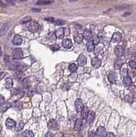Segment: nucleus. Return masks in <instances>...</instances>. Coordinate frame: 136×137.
<instances>
[{"instance_id":"nucleus-1","label":"nucleus","mask_w":136,"mask_h":137,"mask_svg":"<svg viewBox=\"0 0 136 137\" xmlns=\"http://www.w3.org/2000/svg\"><path fill=\"white\" fill-rule=\"evenodd\" d=\"M23 51L21 49L19 48H16L13 51V53H12V57H13V60H20V59L23 58Z\"/></svg>"},{"instance_id":"nucleus-2","label":"nucleus","mask_w":136,"mask_h":137,"mask_svg":"<svg viewBox=\"0 0 136 137\" xmlns=\"http://www.w3.org/2000/svg\"><path fill=\"white\" fill-rule=\"evenodd\" d=\"M40 29V25H39V23L36 22V21H32V22H30V25H29V30L30 32H37Z\"/></svg>"},{"instance_id":"nucleus-3","label":"nucleus","mask_w":136,"mask_h":137,"mask_svg":"<svg viewBox=\"0 0 136 137\" xmlns=\"http://www.w3.org/2000/svg\"><path fill=\"white\" fill-rule=\"evenodd\" d=\"M114 53H115L116 56H117L118 58L121 57V56L123 55V53H124V50H123V46H121V45H117V46L114 48Z\"/></svg>"},{"instance_id":"nucleus-4","label":"nucleus","mask_w":136,"mask_h":137,"mask_svg":"<svg viewBox=\"0 0 136 137\" xmlns=\"http://www.w3.org/2000/svg\"><path fill=\"white\" fill-rule=\"evenodd\" d=\"M75 108H76V110L77 111V112H81V110H82L83 108H84V105H83L82 100H81V98H78V99L76 100Z\"/></svg>"},{"instance_id":"nucleus-5","label":"nucleus","mask_w":136,"mask_h":137,"mask_svg":"<svg viewBox=\"0 0 136 137\" xmlns=\"http://www.w3.org/2000/svg\"><path fill=\"white\" fill-rule=\"evenodd\" d=\"M48 128L51 130H55L58 129V123L56 122V120L55 119H51L48 122Z\"/></svg>"},{"instance_id":"nucleus-6","label":"nucleus","mask_w":136,"mask_h":137,"mask_svg":"<svg viewBox=\"0 0 136 137\" xmlns=\"http://www.w3.org/2000/svg\"><path fill=\"white\" fill-rule=\"evenodd\" d=\"M96 134L98 137H105L107 135V132H106V129L103 126H99V127L97 129Z\"/></svg>"},{"instance_id":"nucleus-7","label":"nucleus","mask_w":136,"mask_h":137,"mask_svg":"<svg viewBox=\"0 0 136 137\" xmlns=\"http://www.w3.org/2000/svg\"><path fill=\"white\" fill-rule=\"evenodd\" d=\"M122 40V35L119 32H115L112 36V41L113 43H119Z\"/></svg>"},{"instance_id":"nucleus-8","label":"nucleus","mask_w":136,"mask_h":137,"mask_svg":"<svg viewBox=\"0 0 136 137\" xmlns=\"http://www.w3.org/2000/svg\"><path fill=\"white\" fill-rule=\"evenodd\" d=\"M91 62H92V66L94 68H99L101 64H102V62H101V60L98 57H93Z\"/></svg>"},{"instance_id":"nucleus-9","label":"nucleus","mask_w":136,"mask_h":137,"mask_svg":"<svg viewBox=\"0 0 136 137\" xmlns=\"http://www.w3.org/2000/svg\"><path fill=\"white\" fill-rule=\"evenodd\" d=\"M77 63L79 66H85L86 63H87V57L82 54L80 55L77 58Z\"/></svg>"},{"instance_id":"nucleus-10","label":"nucleus","mask_w":136,"mask_h":137,"mask_svg":"<svg viewBox=\"0 0 136 137\" xmlns=\"http://www.w3.org/2000/svg\"><path fill=\"white\" fill-rule=\"evenodd\" d=\"M5 125L8 129H13L15 125H16V123L13 119H7L5 122Z\"/></svg>"},{"instance_id":"nucleus-11","label":"nucleus","mask_w":136,"mask_h":137,"mask_svg":"<svg viewBox=\"0 0 136 137\" xmlns=\"http://www.w3.org/2000/svg\"><path fill=\"white\" fill-rule=\"evenodd\" d=\"M81 127H82V120H81V119H77L76 120L75 125H74L75 130H76V131H80Z\"/></svg>"},{"instance_id":"nucleus-12","label":"nucleus","mask_w":136,"mask_h":137,"mask_svg":"<svg viewBox=\"0 0 136 137\" xmlns=\"http://www.w3.org/2000/svg\"><path fill=\"white\" fill-rule=\"evenodd\" d=\"M22 41H23V39L20 35H16L13 37V45H19L22 44Z\"/></svg>"},{"instance_id":"nucleus-13","label":"nucleus","mask_w":136,"mask_h":137,"mask_svg":"<svg viewBox=\"0 0 136 137\" xmlns=\"http://www.w3.org/2000/svg\"><path fill=\"white\" fill-rule=\"evenodd\" d=\"M64 34H65L64 29H62V28L58 29V30H56L55 32V36H56V38H58V39H62V38L64 37Z\"/></svg>"},{"instance_id":"nucleus-14","label":"nucleus","mask_w":136,"mask_h":137,"mask_svg":"<svg viewBox=\"0 0 136 137\" xmlns=\"http://www.w3.org/2000/svg\"><path fill=\"white\" fill-rule=\"evenodd\" d=\"M62 45L66 49H70L72 47V42L70 39H65L62 42Z\"/></svg>"},{"instance_id":"nucleus-15","label":"nucleus","mask_w":136,"mask_h":137,"mask_svg":"<svg viewBox=\"0 0 136 137\" xmlns=\"http://www.w3.org/2000/svg\"><path fill=\"white\" fill-rule=\"evenodd\" d=\"M11 106H12V104L10 103H8V102H6V103L1 104V113L6 112Z\"/></svg>"},{"instance_id":"nucleus-16","label":"nucleus","mask_w":136,"mask_h":137,"mask_svg":"<svg viewBox=\"0 0 136 137\" xmlns=\"http://www.w3.org/2000/svg\"><path fill=\"white\" fill-rule=\"evenodd\" d=\"M89 109L87 107V106H84V108H83V109L81 110V117H82L83 119H87V116H88L89 115Z\"/></svg>"},{"instance_id":"nucleus-17","label":"nucleus","mask_w":136,"mask_h":137,"mask_svg":"<svg viewBox=\"0 0 136 137\" xmlns=\"http://www.w3.org/2000/svg\"><path fill=\"white\" fill-rule=\"evenodd\" d=\"M123 66V62L120 58H117L115 61H114V68L115 69H120Z\"/></svg>"},{"instance_id":"nucleus-18","label":"nucleus","mask_w":136,"mask_h":137,"mask_svg":"<svg viewBox=\"0 0 136 137\" xmlns=\"http://www.w3.org/2000/svg\"><path fill=\"white\" fill-rule=\"evenodd\" d=\"M12 87H13V79L8 77L5 80V88L7 89H11Z\"/></svg>"},{"instance_id":"nucleus-19","label":"nucleus","mask_w":136,"mask_h":137,"mask_svg":"<svg viewBox=\"0 0 136 137\" xmlns=\"http://www.w3.org/2000/svg\"><path fill=\"white\" fill-rule=\"evenodd\" d=\"M13 109H15L16 110H20L23 108V103L20 101H15L14 103L12 104Z\"/></svg>"},{"instance_id":"nucleus-20","label":"nucleus","mask_w":136,"mask_h":137,"mask_svg":"<svg viewBox=\"0 0 136 137\" xmlns=\"http://www.w3.org/2000/svg\"><path fill=\"white\" fill-rule=\"evenodd\" d=\"M108 80L110 81V83H116V75H115V73L114 72H109L108 73Z\"/></svg>"},{"instance_id":"nucleus-21","label":"nucleus","mask_w":136,"mask_h":137,"mask_svg":"<svg viewBox=\"0 0 136 137\" xmlns=\"http://www.w3.org/2000/svg\"><path fill=\"white\" fill-rule=\"evenodd\" d=\"M94 48H95V45L93 44V42L91 41V40H89V41L87 43V51H89V52H92V51H94Z\"/></svg>"},{"instance_id":"nucleus-22","label":"nucleus","mask_w":136,"mask_h":137,"mask_svg":"<svg viewBox=\"0 0 136 137\" xmlns=\"http://www.w3.org/2000/svg\"><path fill=\"white\" fill-rule=\"evenodd\" d=\"M83 37L85 38V40H89L91 39V37H93L92 36V32L89 30H85L83 31Z\"/></svg>"},{"instance_id":"nucleus-23","label":"nucleus","mask_w":136,"mask_h":137,"mask_svg":"<svg viewBox=\"0 0 136 137\" xmlns=\"http://www.w3.org/2000/svg\"><path fill=\"white\" fill-rule=\"evenodd\" d=\"M123 83L125 87H129L132 83V80L129 77H123Z\"/></svg>"},{"instance_id":"nucleus-24","label":"nucleus","mask_w":136,"mask_h":137,"mask_svg":"<svg viewBox=\"0 0 136 137\" xmlns=\"http://www.w3.org/2000/svg\"><path fill=\"white\" fill-rule=\"evenodd\" d=\"M95 119V113L94 112H90L89 113L88 116H87V123L88 124H92L93 122V120Z\"/></svg>"},{"instance_id":"nucleus-25","label":"nucleus","mask_w":136,"mask_h":137,"mask_svg":"<svg viewBox=\"0 0 136 137\" xmlns=\"http://www.w3.org/2000/svg\"><path fill=\"white\" fill-rule=\"evenodd\" d=\"M83 39H84V37H83V35H81V34L76 35L75 36V41H76V43L81 44V42L83 41Z\"/></svg>"},{"instance_id":"nucleus-26","label":"nucleus","mask_w":136,"mask_h":137,"mask_svg":"<svg viewBox=\"0 0 136 137\" xmlns=\"http://www.w3.org/2000/svg\"><path fill=\"white\" fill-rule=\"evenodd\" d=\"M23 137H34V133L31 130H25L24 133L22 134Z\"/></svg>"},{"instance_id":"nucleus-27","label":"nucleus","mask_w":136,"mask_h":137,"mask_svg":"<svg viewBox=\"0 0 136 137\" xmlns=\"http://www.w3.org/2000/svg\"><path fill=\"white\" fill-rule=\"evenodd\" d=\"M92 41L93 42L94 45H98L99 42H100V40L97 35H93V37H92Z\"/></svg>"},{"instance_id":"nucleus-28","label":"nucleus","mask_w":136,"mask_h":137,"mask_svg":"<svg viewBox=\"0 0 136 137\" xmlns=\"http://www.w3.org/2000/svg\"><path fill=\"white\" fill-rule=\"evenodd\" d=\"M69 69L72 72H75L76 70H77V65L75 63H72L69 65Z\"/></svg>"},{"instance_id":"nucleus-29","label":"nucleus","mask_w":136,"mask_h":137,"mask_svg":"<svg viewBox=\"0 0 136 137\" xmlns=\"http://www.w3.org/2000/svg\"><path fill=\"white\" fill-rule=\"evenodd\" d=\"M124 99L126 102L131 103H133V101H134V97H133L132 95H130V94H127V95L125 96Z\"/></svg>"},{"instance_id":"nucleus-30","label":"nucleus","mask_w":136,"mask_h":137,"mask_svg":"<svg viewBox=\"0 0 136 137\" xmlns=\"http://www.w3.org/2000/svg\"><path fill=\"white\" fill-rule=\"evenodd\" d=\"M14 76H15V77H16L17 80H19V79H21L23 77H24V73H23L22 71H17Z\"/></svg>"},{"instance_id":"nucleus-31","label":"nucleus","mask_w":136,"mask_h":137,"mask_svg":"<svg viewBox=\"0 0 136 137\" xmlns=\"http://www.w3.org/2000/svg\"><path fill=\"white\" fill-rule=\"evenodd\" d=\"M51 3H52V1H51V0H42V1H39L37 4H39V5H47V4H50Z\"/></svg>"},{"instance_id":"nucleus-32","label":"nucleus","mask_w":136,"mask_h":137,"mask_svg":"<svg viewBox=\"0 0 136 137\" xmlns=\"http://www.w3.org/2000/svg\"><path fill=\"white\" fill-rule=\"evenodd\" d=\"M22 86L24 88H28L30 87V80L28 78H25L22 83Z\"/></svg>"},{"instance_id":"nucleus-33","label":"nucleus","mask_w":136,"mask_h":137,"mask_svg":"<svg viewBox=\"0 0 136 137\" xmlns=\"http://www.w3.org/2000/svg\"><path fill=\"white\" fill-rule=\"evenodd\" d=\"M121 74H122V76H123V77H128V76H127V74H128V69H127L126 66H123V67L121 69Z\"/></svg>"},{"instance_id":"nucleus-34","label":"nucleus","mask_w":136,"mask_h":137,"mask_svg":"<svg viewBox=\"0 0 136 137\" xmlns=\"http://www.w3.org/2000/svg\"><path fill=\"white\" fill-rule=\"evenodd\" d=\"M51 49L53 51H57L58 50H60V45H57V44H54V45H52L51 46Z\"/></svg>"},{"instance_id":"nucleus-35","label":"nucleus","mask_w":136,"mask_h":137,"mask_svg":"<svg viewBox=\"0 0 136 137\" xmlns=\"http://www.w3.org/2000/svg\"><path fill=\"white\" fill-rule=\"evenodd\" d=\"M128 90L130 91L132 93H136V86L135 85H130L128 87Z\"/></svg>"},{"instance_id":"nucleus-36","label":"nucleus","mask_w":136,"mask_h":137,"mask_svg":"<svg viewBox=\"0 0 136 137\" xmlns=\"http://www.w3.org/2000/svg\"><path fill=\"white\" fill-rule=\"evenodd\" d=\"M128 65L132 69H136V62L134 60H131L130 62H128Z\"/></svg>"},{"instance_id":"nucleus-37","label":"nucleus","mask_w":136,"mask_h":137,"mask_svg":"<svg viewBox=\"0 0 136 137\" xmlns=\"http://www.w3.org/2000/svg\"><path fill=\"white\" fill-rule=\"evenodd\" d=\"M25 127V124H24V122H19V124H18V126H17V130L18 131H20V130H23V128Z\"/></svg>"},{"instance_id":"nucleus-38","label":"nucleus","mask_w":136,"mask_h":137,"mask_svg":"<svg viewBox=\"0 0 136 137\" xmlns=\"http://www.w3.org/2000/svg\"><path fill=\"white\" fill-rule=\"evenodd\" d=\"M55 24L57 25H62L65 24V21L64 20H61V19H55Z\"/></svg>"},{"instance_id":"nucleus-39","label":"nucleus","mask_w":136,"mask_h":137,"mask_svg":"<svg viewBox=\"0 0 136 137\" xmlns=\"http://www.w3.org/2000/svg\"><path fill=\"white\" fill-rule=\"evenodd\" d=\"M45 137H55V135L53 133H51V132H48V133L45 134Z\"/></svg>"},{"instance_id":"nucleus-40","label":"nucleus","mask_w":136,"mask_h":137,"mask_svg":"<svg viewBox=\"0 0 136 137\" xmlns=\"http://www.w3.org/2000/svg\"><path fill=\"white\" fill-rule=\"evenodd\" d=\"M64 86L62 87V89L63 90H69V88H70V86L67 84V83H66V84H63Z\"/></svg>"},{"instance_id":"nucleus-41","label":"nucleus","mask_w":136,"mask_h":137,"mask_svg":"<svg viewBox=\"0 0 136 137\" xmlns=\"http://www.w3.org/2000/svg\"><path fill=\"white\" fill-rule=\"evenodd\" d=\"M96 135L97 134H95L93 131H90L88 133V137H96Z\"/></svg>"},{"instance_id":"nucleus-42","label":"nucleus","mask_w":136,"mask_h":137,"mask_svg":"<svg viewBox=\"0 0 136 137\" xmlns=\"http://www.w3.org/2000/svg\"><path fill=\"white\" fill-rule=\"evenodd\" d=\"M30 20H31L30 18H27V19H23V20H21V23H22V24H25V23L30 22Z\"/></svg>"},{"instance_id":"nucleus-43","label":"nucleus","mask_w":136,"mask_h":137,"mask_svg":"<svg viewBox=\"0 0 136 137\" xmlns=\"http://www.w3.org/2000/svg\"><path fill=\"white\" fill-rule=\"evenodd\" d=\"M45 20L50 21V22H53V23H55V19H53V18H46V19H45Z\"/></svg>"},{"instance_id":"nucleus-44","label":"nucleus","mask_w":136,"mask_h":137,"mask_svg":"<svg viewBox=\"0 0 136 137\" xmlns=\"http://www.w3.org/2000/svg\"><path fill=\"white\" fill-rule=\"evenodd\" d=\"M19 93H20V90H19V89H14V90L13 91V95H15V94H19Z\"/></svg>"},{"instance_id":"nucleus-45","label":"nucleus","mask_w":136,"mask_h":137,"mask_svg":"<svg viewBox=\"0 0 136 137\" xmlns=\"http://www.w3.org/2000/svg\"><path fill=\"white\" fill-rule=\"evenodd\" d=\"M105 137H115V135H113V133H107Z\"/></svg>"},{"instance_id":"nucleus-46","label":"nucleus","mask_w":136,"mask_h":137,"mask_svg":"<svg viewBox=\"0 0 136 137\" xmlns=\"http://www.w3.org/2000/svg\"><path fill=\"white\" fill-rule=\"evenodd\" d=\"M0 100H1V101H0V103H1V104H3V103H5V102H4V96H0Z\"/></svg>"},{"instance_id":"nucleus-47","label":"nucleus","mask_w":136,"mask_h":137,"mask_svg":"<svg viewBox=\"0 0 136 137\" xmlns=\"http://www.w3.org/2000/svg\"><path fill=\"white\" fill-rule=\"evenodd\" d=\"M32 11H34V12H40V9H33Z\"/></svg>"},{"instance_id":"nucleus-48","label":"nucleus","mask_w":136,"mask_h":137,"mask_svg":"<svg viewBox=\"0 0 136 137\" xmlns=\"http://www.w3.org/2000/svg\"><path fill=\"white\" fill-rule=\"evenodd\" d=\"M5 75V74H4V72H1V79L4 78V76Z\"/></svg>"},{"instance_id":"nucleus-49","label":"nucleus","mask_w":136,"mask_h":137,"mask_svg":"<svg viewBox=\"0 0 136 137\" xmlns=\"http://www.w3.org/2000/svg\"><path fill=\"white\" fill-rule=\"evenodd\" d=\"M7 1H8V3H13V1H14V0H7Z\"/></svg>"},{"instance_id":"nucleus-50","label":"nucleus","mask_w":136,"mask_h":137,"mask_svg":"<svg viewBox=\"0 0 136 137\" xmlns=\"http://www.w3.org/2000/svg\"><path fill=\"white\" fill-rule=\"evenodd\" d=\"M134 100H135V101H136V94H135V95H134Z\"/></svg>"},{"instance_id":"nucleus-51","label":"nucleus","mask_w":136,"mask_h":137,"mask_svg":"<svg viewBox=\"0 0 136 137\" xmlns=\"http://www.w3.org/2000/svg\"><path fill=\"white\" fill-rule=\"evenodd\" d=\"M20 1H22V2H25V1H27V0H20Z\"/></svg>"},{"instance_id":"nucleus-52","label":"nucleus","mask_w":136,"mask_h":137,"mask_svg":"<svg viewBox=\"0 0 136 137\" xmlns=\"http://www.w3.org/2000/svg\"><path fill=\"white\" fill-rule=\"evenodd\" d=\"M134 57H135V59H136V52L134 53Z\"/></svg>"},{"instance_id":"nucleus-53","label":"nucleus","mask_w":136,"mask_h":137,"mask_svg":"<svg viewBox=\"0 0 136 137\" xmlns=\"http://www.w3.org/2000/svg\"><path fill=\"white\" fill-rule=\"evenodd\" d=\"M62 137H64V136H62Z\"/></svg>"}]
</instances>
